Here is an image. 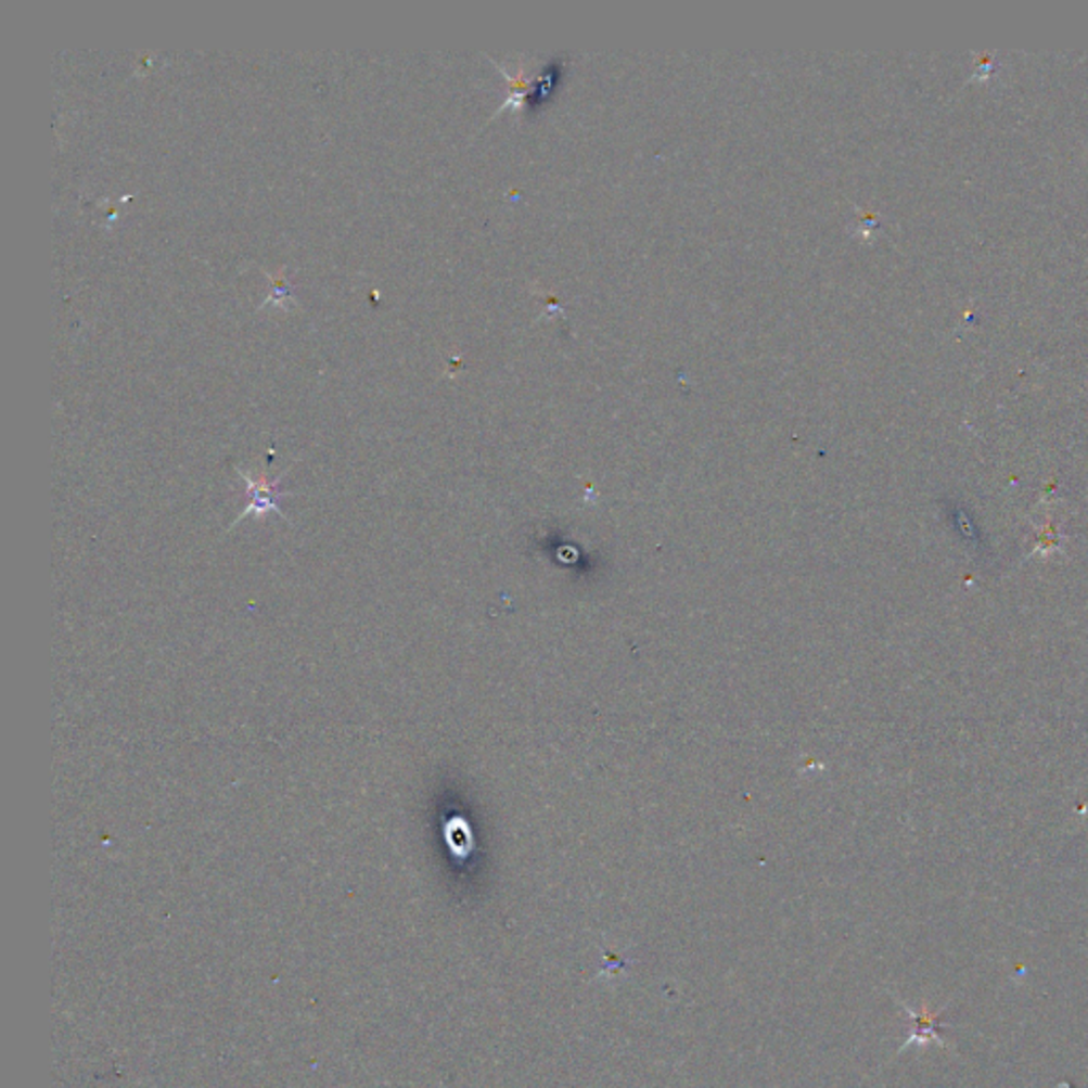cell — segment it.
Segmentation results:
<instances>
[{"instance_id": "cell-1", "label": "cell", "mask_w": 1088, "mask_h": 1088, "mask_svg": "<svg viewBox=\"0 0 1088 1088\" xmlns=\"http://www.w3.org/2000/svg\"><path fill=\"white\" fill-rule=\"evenodd\" d=\"M287 472H290V468H285L279 476L268 478V476H264V474H259V476H252V474H247L245 470L236 468V474H239V476L245 481V485H247V507H245V511H243L239 517L232 521V525H230V527H236L241 521H245L247 517L264 519L266 515H270V513H274V515H279V517L287 521V517H285V515H283V511H281V507H279L281 498L294 496V494H290V491H281V489H279V483L283 481V476H285Z\"/></svg>"}, {"instance_id": "cell-2", "label": "cell", "mask_w": 1088, "mask_h": 1088, "mask_svg": "<svg viewBox=\"0 0 1088 1088\" xmlns=\"http://www.w3.org/2000/svg\"><path fill=\"white\" fill-rule=\"evenodd\" d=\"M899 1006L904 1008V1012L910 1016L912 1021V1032L908 1039L901 1044L899 1052L910 1048V1046H927V1044H937V1046H944V1039L939 1037V1025H942V1012L946 1010V1003L939 1008V1010H930L927 1003H923L919 1010H912L908 1003L899 1001Z\"/></svg>"}, {"instance_id": "cell-3", "label": "cell", "mask_w": 1088, "mask_h": 1088, "mask_svg": "<svg viewBox=\"0 0 1088 1088\" xmlns=\"http://www.w3.org/2000/svg\"><path fill=\"white\" fill-rule=\"evenodd\" d=\"M264 274L270 279V292H268V298L261 303L259 309H268L270 305L272 307H279L283 311H292L298 307L296 298H294V287L292 283L287 281V268L281 266L279 270L270 272V270H264Z\"/></svg>"}]
</instances>
